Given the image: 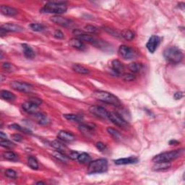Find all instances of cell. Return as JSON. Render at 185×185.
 Segmentation results:
<instances>
[{
  "mask_svg": "<svg viewBox=\"0 0 185 185\" xmlns=\"http://www.w3.org/2000/svg\"><path fill=\"white\" fill-rule=\"evenodd\" d=\"M163 57L168 62L177 64L183 59L184 54L181 49L177 46H168L163 51Z\"/></svg>",
  "mask_w": 185,
  "mask_h": 185,
  "instance_id": "1",
  "label": "cell"
},
{
  "mask_svg": "<svg viewBox=\"0 0 185 185\" xmlns=\"http://www.w3.org/2000/svg\"><path fill=\"white\" fill-rule=\"evenodd\" d=\"M67 6L64 2H49L44 4L40 12L42 13H51L61 15L66 13Z\"/></svg>",
  "mask_w": 185,
  "mask_h": 185,
  "instance_id": "2",
  "label": "cell"
},
{
  "mask_svg": "<svg viewBox=\"0 0 185 185\" xmlns=\"http://www.w3.org/2000/svg\"><path fill=\"white\" fill-rule=\"evenodd\" d=\"M93 96L103 103H106L116 107L121 106V102L119 98L109 92L101 90L95 91L93 93Z\"/></svg>",
  "mask_w": 185,
  "mask_h": 185,
  "instance_id": "3",
  "label": "cell"
},
{
  "mask_svg": "<svg viewBox=\"0 0 185 185\" xmlns=\"http://www.w3.org/2000/svg\"><path fill=\"white\" fill-rule=\"evenodd\" d=\"M108 169V161L106 159L100 158L90 161L89 163L88 174H94L106 172Z\"/></svg>",
  "mask_w": 185,
  "mask_h": 185,
  "instance_id": "4",
  "label": "cell"
},
{
  "mask_svg": "<svg viewBox=\"0 0 185 185\" xmlns=\"http://www.w3.org/2000/svg\"><path fill=\"white\" fill-rule=\"evenodd\" d=\"M183 149L180 150H175V151H172L168 152H165L158 154L156 156H154L152 161L154 163L156 162H171V161H174L175 159L179 158L183 153Z\"/></svg>",
  "mask_w": 185,
  "mask_h": 185,
  "instance_id": "5",
  "label": "cell"
},
{
  "mask_svg": "<svg viewBox=\"0 0 185 185\" xmlns=\"http://www.w3.org/2000/svg\"><path fill=\"white\" fill-rule=\"evenodd\" d=\"M10 85L14 90L20 91V92L25 93H30L33 90V86L30 84L25 83V82L14 80L11 82Z\"/></svg>",
  "mask_w": 185,
  "mask_h": 185,
  "instance_id": "6",
  "label": "cell"
},
{
  "mask_svg": "<svg viewBox=\"0 0 185 185\" xmlns=\"http://www.w3.org/2000/svg\"><path fill=\"white\" fill-rule=\"evenodd\" d=\"M119 53L121 57L127 60L133 59L137 56L134 49L127 45H121L119 46Z\"/></svg>",
  "mask_w": 185,
  "mask_h": 185,
  "instance_id": "7",
  "label": "cell"
},
{
  "mask_svg": "<svg viewBox=\"0 0 185 185\" xmlns=\"http://www.w3.org/2000/svg\"><path fill=\"white\" fill-rule=\"evenodd\" d=\"M108 119L114 123V125L118 126L121 128H127L128 127L127 121L125 120L121 115L115 112H110L109 113V117Z\"/></svg>",
  "mask_w": 185,
  "mask_h": 185,
  "instance_id": "8",
  "label": "cell"
},
{
  "mask_svg": "<svg viewBox=\"0 0 185 185\" xmlns=\"http://www.w3.org/2000/svg\"><path fill=\"white\" fill-rule=\"evenodd\" d=\"M89 111L93 115L99 117V118L108 119V117H109V112H108L106 109L100 106H96V105L91 106L89 108Z\"/></svg>",
  "mask_w": 185,
  "mask_h": 185,
  "instance_id": "9",
  "label": "cell"
},
{
  "mask_svg": "<svg viewBox=\"0 0 185 185\" xmlns=\"http://www.w3.org/2000/svg\"><path fill=\"white\" fill-rule=\"evenodd\" d=\"M161 42V39L158 36H152L149 39L148 41L146 44V48L149 51L150 53L153 54L156 51V49L160 45Z\"/></svg>",
  "mask_w": 185,
  "mask_h": 185,
  "instance_id": "10",
  "label": "cell"
},
{
  "mask_svg": "<svg viewBox=\"0 0 185 185\" xmlns=\"http://www.w3.org/2000/svg\"><path fill=\"white\" fill-rule=\"evenodd\" d=\"M51 21H52L53 23H56V24L59 25L62 27H71L73 25V22L72 20L68 19V18L61 17L59 15H54L52 16L51 18Z\"/></svg>",
  "mask_w": 185,
  "mask_h": 185,
  "instance_id": "11",
  "label": "cell"
},
{
  "mask_svg": "<svg viewBox=\"0 0 185 185\" xmlns=\"http://www.w3.org/2000/svg\"><path fill=\"white\" fill-rule=\"evenodd\" d=\"M23 109L25 112H27L28 114H33L38 113L39 111V106L35 104L34 102H33L32 100H28L23 104Z\"/></svg>",
  "mask_w": 185,
  "mask_h": 185,
  "instance_id": "12",
  "label": "cell"
},
{
  "mask_svg": "<svg viewBox=\"0 0 185 185\" xmlns=\"http://www.w3.org/2000/svg\"><path fill=\"white\" fill-rule=\"evenodd\" d=\"M74 33L75 34V38L78 39L83 42H87V43L95 44L98 43V41L95 40L92 36L88 35L87 33H82L80 30H74Z\"/></svg>",
  "mask_w": 185,
  "mask_h": 185,
  "instance_id": "13",
  "label": "cell"
},
{
  "mask_svg": "<svg viewBox=\"0 0 185 185\" xmlns=\"http://www.w3.org/2000/svg\"><path fill=\"white\" fill-rule=\"evenodd\" d=\"M111 64L112 71L117 75H120L125 71V66H124L122 62H121L119 60L114 59L112 61Z\"/></svg>",
  "mask_w": 185,
  "mask_h": 185,
  "instance_id": "14",
  "label": "cell"
},
{
  "mask_svg": "<svg viewBox=\"0 0 185 185\" xmlns=\"http://www.w3.org/2000/svg\"><path fill=\"white\" fill-rule=\"evenodd\" d=\"M57 137L58 139H59L61 140V141L67 142H72L75 140V135L73 134H72V133H70L69 132H67V131L63 130H61L58 132Z\"/></svg>",
  "mask_w": 185,
  "mask_h": 185,
  "instance_id": "15",
  "label": "cell"
},
{
  "mask_svg": "<svg viewBox=\"0 0 185 185\" xmlns=\"http://www.w3.org/2000/svg\"><path fill=\"white\" fill-rule=\"evenodd\" d=\"M95 127H96V126H95L94 124H90V123L82 124V125L79 126L80 130L83 134H85L88 135H93V133H94Z\"/></svg>",
  "mask_w": 185,
  "mask_h": 185,
  "instance_id": "16",
  "label": "cell"
},
{
  "mask_svg": "<svg viewBox=\"0 0 185 185\" xmlns=\"http://www.w3.org/2000/svg\"><path fill=\"white\" fill-rule=\"evenodd\" d=\"M0 11H1L2 15L10 16V17H13V16L17 15L18 14V10L17 9L8 5H2L0 8Z\"/></svg>",
  "mask_w": 185,
  "mask_h": 185,
  "instance_id": "17",
  "label": "cell"
},
{
  "mask_svg": "<svg viewBox=\"0 0 185 185\" xmlns=\"http://www.w3.org/2000/svg\"><path fill=\"white\" fill-rule=\"evenodd\" d=\"M33 118L35 121L37 123L41 125H46L50 122V120L48 118L47 115H46L45 114L41 113V112H38V113L33 114Z\"/></svg>",
  "mask_w": 185,
  "mask_h": 185,
  "instance_id": "18",
  "label": "cell"
},
{
  "mask_svg": "<svg viewBox=\"0 0 185 185\" xmlns=\"http://www.w3.org/2000/svg\"><path fill=\"white\" fill-rule=\"evenodd\" d=\"M139 161L137 157H129V158H119L114 161V163L116 165H128V164H134Z\"/></svg>",
  "mask_w": 185,
  "mask_h": 185,
  "instance_id": "19",
  "label": "cell"
},
{
  "mask_svg": "<svg viewBox=\"0 0 185 185\" xmlns=\"http://www.w3.org/2000/svg\"><path fill=\"white\" fill-rule=\"evenodd\" d=\"M1 28L5 30L8 32H20L23 30V28L21 27L20 25L14 24V23H5V24L2 25L1 26Z\"/></svg>",
  "mask_w": 185,
  "mask_h": 185,
  "instance_id": "20",
  "label": "cell"
},
{
  "mask_svg": "<svg viewBox=\"0 0 185 185\" xmlns=\"http://www.w3.org/2000/svg\"><path fill=\"white\" fill-rule=\"evenodd\" d=\"M22 48L23 50V54H24L25 57L28 59H33L35 57V56H36L35 51L33 49L31 46L28 45V44H22Z\"/></svg>",
  "mask_w": 185,
  "mask_h": 185,
  "instance_id": "21",
  "label": "cell"
},
{
  "mask_svg": "<svg viewBox=\"0 0 185 185\" xmlns=\"http://www.w3.org/2000/svg\"><path fill=\"white\" fill-rule=\"evenodd\" d=\"M172 166L170 162H156L153 166V170L155 172H162L169 169Z\"/></svg>",
  "mask_w": 185,
  "mask_h": 185,
  "instance_id": "22",
  "label": "cell"
},
{
  "mask_svg": "<svg viewBox=\"0 0 185 185\" xmlns=\"http://www.w3.org/2000/svg\"><path fill=\"white\" fill-rule=\"evenodd\" d=\"M69 44L70 46H72L73 48L78 49V50H80V51H84L86 48L85 44H84V42H83L77 38H75L70 40Z\"/></svg>",
  "mask_w": 185,
  "mask_h": 185,
  "instance_id": "23",
  "label": "cell"
},
{
  "mask_svg": "<svg viewBox=\"0 0 185 185\" xmlns=\"http://www.w3.org/2000/svg\"><path fill=\"white\" fill-rule=\"evenodd\" d=\"M72 69H73V71L80 75H88L90 73V71H89L88 69L78 64H74L72 65Z\"/></svg>",
  "mask_w": 185,
  "mask_h": 185,
  "instance_id": "24",
  "label": "cell"
},
{
  "mask_svg": "<svg viewBox=\"0 0 185 185\" xmlns=\"http://www.w3.org/2000/svg\"><path fill=\"white\" fill-rule=\"evenodd\" d=\"M143 68V65L141 63H137V62H133L129 65V69L131 72H132L133 73H137L141 71Z\"/></svg>",
  "mask_w": 185,
  "mask_h": 185,
  "instance_id": "25",
  "label": "cell"
},
{
  "mask_svg": "<svg viewBox=\"0 0 185 185\" xmlns=\"http://www.w3.org/2000/svg\"><path fill=\"white\" fill-rule=\"evenodd\" d=\"M3 157L6 160L11 161H17L18 160V156L13 151H6L3 153Z\"/></svg>",
  "mask_w": 185,
  "mask_h": 185,
  "instance_id": "26",
  "label": "cell"
},
{
  "mask_svg": "<svg viewBox=\"0 0 185 185\" xmlns=\"http://www.w3.org/2000/svg\"><path fill=\"white\" fill-rule=\"evenodd\" d=\"M135 33L130 30H124L121 33V36L127 41H132L135 38Z\"/></svg>",
  "mask_w": 185,
  "mask_h": 185,
  "instance_id": "27",
  "label": "cell"
},
{
  "mask_svg": "<svg viewBox=\"0 0 185 185\" xmlns=\"http://www.w3.org/2000/svg\"><path fill=\"white\" fill-rule=\"evenodd\" d=\"M1 97L6 100H14L15 99V95L11 93L10 91L2 90L1 91Z\"/></svg>",
  "mask_w": 185,
  "mask_h": 185,
  "instance_id": "28",
  "label": "cell"
},
{
  "mask_svg": "<svg viewBox=\"0 0 185 185\" xmlns=\"http://www.w3.org/2000/svg\"><path fill=\"white\" fill-rule=\"evenodd\" d=\"M52 155L55 158H57V160L62 161L63 163L67 162V161H68V157L66 155H64V154L61 151H56L54 152H53Z\"/></svg>",
  "mask_w": 185,
  "mask_h": 185,
  "instance_id": "29",
  "label": "cell"
},
{
  "mask_svg": "<svg viewBox=\"0 0 185 185\" xmlns=\"http://www.w3.org/2000/svg\"><path fill=\"white\" fill-rule=\"evenodd\" d=\"M77 160L81 163H88L91 161V158L88 153H82L80 154H79Z\"/></svg>",
  "mask_w": 185,
  "mask_h": 185,
  "instance_id": "30",
  "label": "cell"
},
{
  "mask_svg": "<svg viewBox=\"0 0 185 185\" xmlns=\"http://www.w3.org/2000/svg\"><path fill=\"white\" fill-rule=\"evenodd\" d=\"M28 165L30 168H31L33 170H37L39 168V162L36 158L33 156H29L28 158Z\"/></svg>",
  "mask_w": 185,
  "mask_h": 185,
  "instance_id": "31",
  "label": "cell"
},
{
  "mask_svg": "<svg viewBox=\"0 0 185 185\" xmlns=\"http://www.w3.org/2000/svg\"><path fill=\"white\" fill-rule=\"evenodd\" d=\"M51 146H52L53 147H54L57 151H61V152L66 151L67 150V147L65 146L62 142L59 141V140H54V141H53L52 142H51Z\"/></svg>",
  "mask_w": 185,
  "mask_h": 185,
  "instance_id": "32",
  "label": "cell"
},
{
  "mask_svg": "<svg viewBox=\"0 0 185 185\" xmlns=\"http://www.w3.org/2000/svg\"><path fill=\"white\" fill-rule=\"evenodd\" d=\"M64 117L65 119H67V120L72 121H77V122H80V121H83V117L77 115V114H64Z\"/></svg>",
  "mask_w": 185,
  "mask_h": 185,
  "instance_id": "33",
  "label": "cell"
},
{
  "mask_svg": "<svg viewBox=\"0 0 185 185\" xmlns=\"http://www.w3.org/2000/svg\"><path fill=\"white\" fill-rule=\"evenodd\" d=\"M107 132L109 135H111V136L114 138V139H116V140L121 139V133L119 132L118 130H115V129H114L112 127H108Z\"/></svg>",
  "mask_w": 185,
  "mask_h": 185,
  "instance_id": "34",
  "label": "cell"
},
{
  "mask_svg": "<svg viewBox=\"0 0 185 185\" xmlns=\"http://www.w3.org/2000/svg\"><path fill=\"white\" fill-rule=\"evenodd\" d=\"M4 174L7 177L10 178V179H16L18 177V174L15 170L12 169V168H9L7 169L4 172Z\"/></svg>",
  "mask_w": 185,
  "mask_h": 185,
  "instance_id": "35",
  "label": "cell"
},
{
  "mask_svg": "<svg viewBox=\"0 0 185 185\" xmlns=\"http://www.w3.org/2000/svg\"><path fill=\"white\" fill-rule=\"evenodd\" d=\"M9 127H10V129H13V130H18V131H20V132H23L25 133H27V134H28L29 132H30V130H27V129H25V128L22 127L19 125H17V124H13V125L9 126Z\"/></svg>",
  "mask_w": 185,
  "mask_h": 185,
  "instance_id": "36",
  "label": "cell"
},
{
  "mask_svg": "<svg viewBox=\"0 0 185 185\" xmlns=\"http://www.w3.org/2000/svg\"><path fill=\"white\" fill-rule=\"evenodd\" d=\"M0 145H1L2 147H6V148H12V147H15V144L13 143V142L10 141L8 140H1V142H0Z\"/></svg>",
  "mask_w": 185,
  "mask_h": 185,
  "instance_id": "37",
  "label": "cell"
},
{
  "mask_svg": "<svg viewBox=\"0 0 185 185\" xmlns=\"http://www.w3.org/2000/svg\"><path fill=\"white\" fill-rule=\"evenodd\" d=\"M30 28H31L33 31H42L44 30V26L42 24H39V23H31L30 25Z\"/></svg>",
  "mask_w": 185,
  "mask_h": 185,
  "instance_id": "38",
  "label": "cell"
},
{
  "mask_svg": "<svg viewBox=\"0 0 185 185\" xmlns=\"http://www.w3.org/2000/svg\"><path fill=\"white\" fill-rule=\"evenodd\" d=\"M84 30H85V32H88L89 33H95L97 32L98 28L96 27H95L94 25H86V26H85Z\"/></svg>",
  "mask_w": 185,
  "mask_h": 185,
  "instance_id": "39",
  "label": "cell"
},
{
  "mask_svg": "<svg viewBox=\"0 0 185 185\" xmlns=\"http://www.w3.org/2000/svg\"><path fill=\"white\" fill-rule=\"evenodd\" d=\"M135 78H136V77H135V75L134 74L127 73V74L123 75H122V79L125 81H128V82L133 81L134 80H135Z\"/></svg>",
  "mask_w": 185,
  "mask_h": 185,
  "instance_id": "40",
  "label": "cell"
},
{
  "mask_svg": "<svg viewBox=\"0 0 185 185\" xmlns=\"http://www.w3.org/2000/svg\"><path fill=\"white\" fill-rule=\"evenodd\" d=\"M54 36L57 39H63L64 38V35L63 33L59 30H56L54 33Z\"/></svg>",
  "mask_w": 185,
  "mask_h": 185,
  "instance_id": "41",
  "label": "cell"
},
{
  "mask_svg": "<svg viewBox=\"0 0 185 185\" xmlns=\"http://www.w3.org/2000/svg\"><path fill=\"white\" fill-rule=\"evenodd\" d=\"M13 64L9 62H4L2 64V67H3V69L7 70V71H11L12 69H13Z\"/></svg>",
  "mask_w": 185,
  "mask_h": 185,
  "instance_id": "42",
  "label": "cell"
},
{
  "mask_svg": "<svg viewBox=\"0 0 185 185\" xmlns=\"http://www.w3.org/2000/svg\"><path fill=\"white\" fill-rule=\"evenodd\" d=\"M78 156H79V153H78V152L70 151L69 155H68V157L71 159H73V160H77V159H78Z\"/></svg>",
  "mask_w": 185,
  "mask_h": 185,
  "instance_id": "43",
  "label": "cell"
},
{
  "mask_svg": "<svg viewBox=\"0 0 185 185\" xmlns=\"http://www.w3.org/2000/svg\"><path fill=\"white\" fill-rule=\"evenodd\" d=\"M12 138H13V140H15V141H16V142H22L23 140V137L19 134L13 135H12Z\"/></svg>",
  "mask_w": 185,
  "mask_h": 185,
  "instance_id": "44",
  "label": "cell"
},
{
  "mask_svg": "<svg viewBox=\"0 0 185 185\" xmlns=\"http://www.w3.org/2000/svg\"><path fill=\"white\" fill-rule=\"evenodd\" d=\"M95 146H96L97 148L100 151H104L105 149H106V145L104 143H103L101 142H98L95 145Z\"/></svg>",
  "mask_w": 185,
  "mask_h": 185,
  "instance_id": "45",
  "label": "cell"
},
{
  "mask_svg": "<svg viewBox=\"0 0 185 185\" xmlns=\"http://www.w3.org/2000/svg\"><path fill=\"white\" fill-rule=\"evenodd\" d=\"M183 96H184V94L182 92H177L174 94V98H175V99H177V100L181 99V98Z\"/></svg>",
  "mask_w": 185,
  "mask_h": 185,
  "instance_id": "46",
  "label": "cell"
},
{
  "mask_svg": "<svg viewBox=\"0 0 185 185\" xmlns=\"http://www.w3.org/2000/svg\"><path fill=\"white\" fill-rule=\"evenodd\" d=\"M0 137H1V140H5L7 139V135L4 132H0Z\"/></svg>",
  "mask_w": 185,
  "mask_h": 185,
  "instance_id": "47",
  "label": "cell"
},
{
  "mask_svg": "<svg viewBox=\"0 0 185 185\" xmlns=\"http://www.w3.org/2000/svg\"><path fill=\"white\" fill-rule=\"evenodd\" d=\"M170 145H172V143L173 144H178L179 143V142H177V141H175V140H172V141H170Z\"/></svg>",
  "mask_w": 185,
  "mask_h": 185,
  "instance_id": "48",
  "label": "cell"
},
{
  "mask_svg": "<svg viewBox=\"0 0 185 185\" xmlns=\"http://www.w3.org/2000/svg\"><path fill=\"white\" fill-rule=\"evenodd\" d=\"M44 184L45 183H44V182H39L36 183V184Z\"/></svg>",
  "mask_w": 185,
  "mask_h": 185,
  "instance_id": "49",
  "label": "cell"
},
{
  "mask_svg": "<svg viewBox=\"0 0 185 185\" xmlns=\"http://www.w3.org/2000/svg\"><path fill=\"white\" fill-rule=\"evenodd\" d=\"M1 59H3V52L1 51Z\"/></svg>",
  "mask_w": 185,
  "mask_h": 185,
  "instance_id": "50",
  "label": "cell"
}]
</instances>
